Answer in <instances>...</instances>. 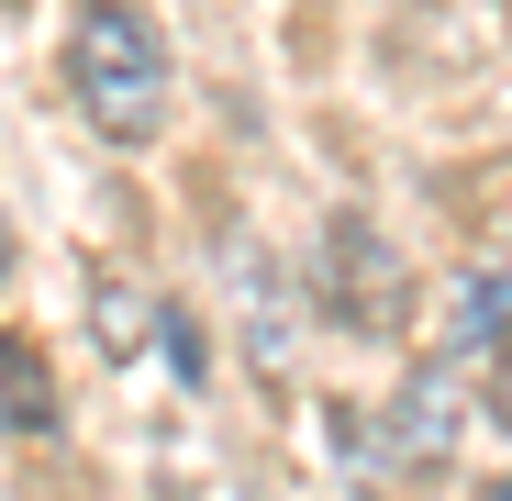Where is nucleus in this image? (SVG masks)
<instances>
[{
	"mask_svg": "<svg viewBox=\"0 0 512 501\" xmlns=\"http://www.w3.org/2000/svg\"><path fill=\"white\" fill-rule=\"evenodd\" d=\"M0 257H12V245H0Z\"/></svg>",
	"mask_w": 512,
	"mask_h": 501,
	"instance_id": "nucleus-8",
	"label": "nucleus"
},
{
	"mask_svg": "<svg viewBox=\"0 0 512 501\" xmlns=\"http://www.w3.org/2000/svg\"><path fill=\"white\" fill-rule=\"evenodd\" d=\"M0 412H12V435H45L56 424V390H45V368L12 346V334H0Z\"/></svg>",
	"mask_w": 512,
	"mask_h": 501,
	"instance_id": "nucleus-4",
	"label": "nucleus"
},
{
	"mask_svg": "<svg viewBox=\"0 0 512 501\" xmlns=\"http://www.w3.org/2000/svg\"><path fill=\"white\" fill-rule=\"evenodd\" d=\"M446 446H457V379L423 368V379H401V401H390V468H423V457H446Z\"/></svg>",
	"mask_w": 512,
	"mask_h": 501,
	"instance_id": "nucleus-2",
	"label": "nucleus"
},
{
	"mask_svg": "<svg viewBox=\"0 0 512 501\" xmlns=\"http://www.w3.org/2000/svg\"><path fill=\"white\" fill-rule=\"evenodd\" d=\"M67 90L112 145H156L167 123V45L134 0H78L67 12Z\"/></svg>",
	"mask_w": 512,
	"mask_h": 501,
	"instance_id": "nucleus-1",
	"label": "nucleus"
},
{
	"mask_svg": "<svg viewBox=\"0 0 512 501\" xmlns=\"http://www.w3.org/2000/svg\"><path fill=\"white\" fill-rule=\"evenodd\" d=\"M145 334H156V312H145L134 290H112V279H101V346H112V357H134Z\"/></svg>",
	"mask_w": 512,
	"mask_h": 501,
	"instance_id": "nucleus-5",
	"label": "nucleus"
},
{
	"mask_svg": "<svg viewBox=\"0 0 512 501\" xmlns=\"http://www.w3.org/2000/svg\"><path fill=\"white\" fill-rule=\"evenodd\" d=\"M501 334H512V279L468 268V279H457V312H446L435 346H446V357H479V346H501Z\"/></svg>",
	"mask_w": 512,
	"mask_h": 501,
	"instance_id": "nucleus-3",
	"label": "nucleus"
},
{
	"mask_svg": "<svg viewBox=\"0 0 512 501\" xmlns=\"http://www.w3.org/2000/svg\"><path fill=\"white\" fill-rule=\"evenodd\" d=\"M490 501H512V479H501V490H490Z\"/></svg>",
	"mask_w": 512,
	"mask_h": 501,
	"instance_id": "nucleus-7",
	"label": "nucleus"
},
{
	"mask_svg": "<svg viewBox=\"0 0 512 501\" xmlns=\"http://www.w3.org/2000/svg\"><path fill=\"white\" fill-rule=\"evenodd\" d=\"M501 424H512V334H501Z\"/></svg>",
	"mask_w": 512,
	"mask_h": 501,
	"instance_id": "nucleus-6",
	"label": "nucleus"
}]
</instances>
